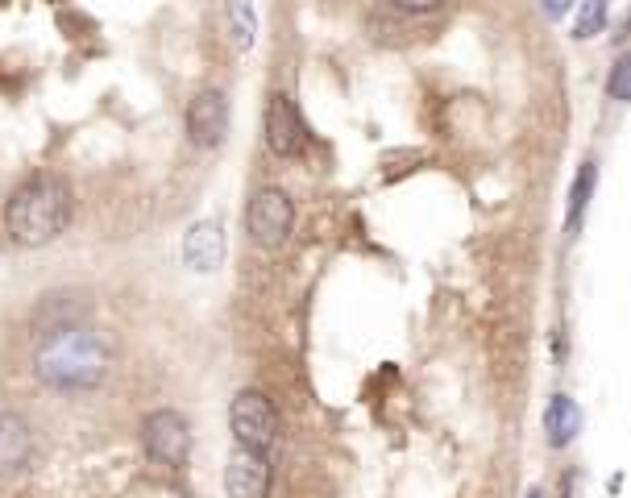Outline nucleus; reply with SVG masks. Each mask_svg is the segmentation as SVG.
Segmentation results:
<instances>
[{
    "label": "nucleus",
    "instance_id": "nucleus-17",
    "mask_svg": "<svg viewBox=\"0 0 631 498\" xmlns=\"http://www.w3.org/2000/svg\"><path fill=\"white\" fill-rule=\"evenodd\" d=\"M578 0H540V9H544V17H553V22H561L565 13L573 9Z\"/></svg>",
    "mask_w": 631,
    "mask_h": 498
},
{
    "label": "nucleus",
    "instance_id": "nucleus-1",
    "mask_svg": "<svg viewBox=\"0 0 631 498\" xmlns=\"http://www.w3.org/2000/svg\"><path fill=\"white\" fill-rule=\"evenodd\" d=\"M34 374L54 391H92L109 374V345L88 324H59L38 345Z\"/></svg>",
    "mask_w": 631,
    "mask_h": 498
},
{
    "label": "nucleus",
    "instance_id": "nucleus-7",
    "mask_svg": "<svg viewBox=\"0 0 631 498\" xmlns=\"http://www.w3.org/2000/svg\"><path fill=\"white\" fill-rule=\"evenodd\" d=\"M225 133H229V100L225 92H216V88H204V92H195V100L188 104V138L195 145H212L225 142Z\"/></svg>",
    "mask_w": 631,
    "mask_h": 498
},
{
    "label": "nucleus",
    "instance_id": "nucleus-6",
    "mask_svg": "<svg viewBox=\"0 0 631 498\" xmlns=\"http://www.w3.org/2000/svg\"><path fill=\"white\" fill-rule=\"evenodd\" d=\"M270 482H275L270 452L241 449V445L229 452V465H225V495L229 498H266Z\"/></svg>",
    "mask_w": 631,
    "mask_h": 498
},
{
    "label": "nucleus",
    "instance_id": "nucleus-11",
    "mask_svg": "<svg viewBox=\"0 0 631 498\" xmlns=\"http://www.w3.org/2000/svg\"><path fill=\"white\" fill-rule=\"evenodd\" d=\"M544 427H548V445H569L573 436H578V427H582V411L578 404L569 399V395H557L553 404H548V416H544Z\"/></svg>",
    "mask_w": 631,
    "mask_h": 498
},
{
    "label": "nucleus",
    "instance_id": "nucleus-13",
    "mask_svg": "<svg viewBox=\"0 0 631 498\" xmlns=\"http://www.w3.org/2000/svg\"><path fill=\"white\" fill-rule=\"evenodd\" d=\"M590 191H594V163H582L578 179H573V195H569V233H578V229H582Z\"/></svg>",
    "mask_w": 631,
    "mask_h": 498
},
{
    "label": "nucleus",
    "instance_id": "nucleus-15",
    "mask_svg": "<svg viewBox=\"0 0 631 498\" xmlns=\"http://www.w3.org/2000/svg\"><path fill=\"white\" fill-rule=\"evenodd\" d=\"M607 92H610V100H631V59L628 54H619V59H615Z\"/></svg>",
    "mask_w": 631,
    "mask_h": 498
},
{
    "label": "nucleus",
    "instance_id": "nucleus-16",
    "mask_svg": "<svg viewBox=\"0 0 631 498\" xmlns=\"http://www.w3.org/2000/svg\"><path fill=\"white\" fill-rule=\"evenodd\" d=\"M395 9H403V13H437V9H444L449 0H391Z\"/></svg>",
    "mask_w": 631,
    "mask_h": 498
},
{
    "label": "nucleus",
    "instance_id": "nucleus-4",
    "mask_svg": "<svg viewBox=\"0 0 631 498\" xmlns=\"http://www.w3.org/2000/svg\"><path fill=\"white\" fill-rule=\"evenodd\" d=\"M291 225H295V204L279 188H262L245 208V229L262 250H279L291 238Z\"/></svg>",
    "mask_w": 631,
    "mask_h": 498
},
{
    "label": "nucleus",
    "instance_id": "nucleus-3",
    "mask_svg": "<svg viewBox=\"0 0 631 498\" xmlns=\"http://www.w3.org/2000/svg\"><path fill=\"white\" fill-rule=\"evenodd\" d=\"M229 427H234V440L241 449L270 452L282 436L279 407L270 404L262 391H241L229 407Z\"/></svg>",
    "mask_w": 631,
    "mask_h": 498
},
{
    "label": "nucleus",
    "instance_id": "nucleus-18",
    "mask_svg": "<svg viewBox=\"0 0 631 498\" xmlns=\"http://www.w3.org/2000/svg\"><path fill=\"white\" fill-rule=\"evenodd\" d=\"M528 498H540V490H532V495H528Z\"/></svg>",
    "mask_w": 631,
    "mask_h": 498
},
{
    "label": "nucleus",
    "instance_id": "nucleus-5",
    "mask_svg": "<svg viewBox=\"0 0 631 498\" xmlns=\"http://www.w3.org/2000/svg\"><path fill=\"white\" fill-rule=\"evenodd\" d=\"M141 445L159 465H184L191 452V427L179 411L159 407L141 420Z\"/></svg>",
    "mask_w": 631,
    "mask_h": 498
},
{
    "label": "nucleus",
    "instance_id": "nucleus-9",
    "mask_svg": "<svg viewBox=\"0 0 631 498\" xmlns=\"http://www.w3.org/2000/svg\"><path fill=\"white\" fill-rule=\"evenodd\" d=\"M34 457V432L17 411H0V477H17Z\"/></svg>",
    "mask_w": 631,
    "mask_h": 498
},
{
    "label": "nucleus",
    "instance_id": "nucleus-2",
    "mask_svg": "<svg viewBox=\"0 0 631 498\" xmlns=\"http://www.w3.org/2000/svg\"><path fill=\"white\" fill-rule=\"evenodd\" d=\"M71 220V188L54 175H34L13 191L4 208V229L22 250L50 245Z\"/></svg>",
    "mask_w": 631,
    "mask_h": 498
},
{
    "label": "nucleus",
    "instance_id": "nucleus-12",
    "mask_svg": "<svg viewBox=\"0 0 631 498\" xmlns=\"http://www.w3.org/2000/svg\"><path fill=\"white\" fill-rule=\"evenodd\" d=\"M254 34H257V22L250 0H229V42L237 50H250L254 47Z\"/></svg>",
    "mask_w": 631,
    "mask_h": 498
},
{
    "label": "nucleus",
    "instance_id": "nucleus-10",
    "mask_svg": "<svg viewBox=\"0 0 631 498\" xmlns=\"http://www.w3.org/2000/svg\"><path fill=\"white\" fill-rule=\"evenodd\" d=\"M184 261L200 274H212L225 261V233L216 220H195L184 238Z\"/></svg>",
    "mask_w": 631,
    "mask_h": 498
},
{
    "label": "nucleus",
    "instance_id": "nucleus-8",
    "mask_svg": "<svg viewBox=\"0 0 631 498\" xmlns=\"http://www.w3.org/2000/svg\"><path fill=\"white\" fill-rule=\"evenodd\" d=\"M266 145H270V154H279V158L300 154V145H304V120L295 113L291 95H282V92L270 95V104H266Z\"/></svg>",
    "mask_w": 631,
    "mask_h": 498
},
{
    "label": "nucleus",
    "instance_id": "nucleus-14",
    "mask_svg": "<svg viewBox=\"0 0 631 498\" xmlns=\"http://www.w3.org/2000/svg\"><path fill=\"white\" fill-rule=\"evenodd\" d=\"M603 25H607V0H582L578 22H573V38L590 42L594 34H603Z\"/></svg>",
    "mask_w": 631,
    "mask_h": 498
}]
</instances>
